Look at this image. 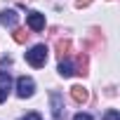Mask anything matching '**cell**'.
<instances>
[{"label":"cell","mask_w":120,"mask_h":120,"mask_svg":"<svg viewBox=\"0 0 120 120\" xmlns=\"http://www.w3.org/2000/svg\"><path fill=\"white\" fill-rule=\"evenodd\" d=\"M26 61H28L33 68L45 66V61H47V47H45V45H33V47L26 52Z\"/></svg>","instance_id":"cell-1"},{"label":"cell","mask_w":120,"mask_h":120,"mask_svg":"<svg viewBox=\"0 0 120 120\" xmlns=\"http://www.w3.org/2000/svg\"><path fill=\"white\" fill-rule=\"evenodd\" d=\"M33 92H35V82H33V78L21 75V78L17 80V97L28 99V97H33Z\"/></svg>","instance_id":"cell-2"},{"label":"cell","mask_w":120,"mask_h":120,"mask_svg":"<svg viewBox=\"0 0 120 120\" xmlns=\"http://www.w3.org/2000/svg\"><path fill=\"white\" fill-rule=\"evenodd\" d=\"M49 101H52V115L59 120V118L64 115V101H61V94H59V92H52V94H49Z\"/></svg>","instance_id":"cell-3"},{"label":"cell","mask_w":120,"mask_h":120,"mask_svg":"<svg viewBox=\"0 0 120 120\" xmlns=\"http://www.w3.org/2000/svg\"><path fill=\"white\" fill-rule=\"evenodd\" d=\"M26 21H28V28L31 31H42L45 28V14H40V12H31L26 17Z\"/></svg>","instance_id":"cell-4"},{"label":"cell","mask_w":120,"mask_h":120,"mask_svg":"<svg viewBox=\"0 0 120 120\" xmlns=\"http://www.w3.org/2000/svg\"><path fill=\"white\" fill-rule=\"evenodd\" d=\"M17 21H19V14H17L14 10H3V12H0V24H3V26L14 28V26H17Z\"/></svg>","instance_id":"cell-5"},{"label":"cell","mask_w":120,"mask_h":120,"mask_svg":"<svg viewBox=\"0 0 120 120\" xmlns=\"http://www.w3.org/2000/svg\"><path fill=\"white\" fill-rule=\"evenodd\" d=\"M71 97H73V101H78V104H85V101L90 99V92H87L82 85H73V87H71Z\"/></svg>","instance_id":"cell-6"},{"label":"cell","mask_w":120,"mask_h":120,"mask_svg":"<svg viewBox=\"0 0 120 120\" xmlns=\"http://www.w3.org/2000/svg\"><path fill=\"white\" fill-rule=\"evenodd\" d=\"M59 75H61V78H71L73 73H75V68H73V64L71 61H64V59H61V61H59Z\"/></svg>","instance_id":"cell-7"},{"label":"cell","mask_w":120,"mask_h":120,"mask_svg":"<svg viewBox=\"0 0 120 120\" xmlns=\"http://www.w3.org/2000/svg\"><path fill=\"white\" fill-rule=\"evenodd\" d=\"M0 87L7 90V92H10V87H12V78H10V73L3 71V68H0Z\"/></svg>","instance_id":"cell-8"},{"label":"cell","mask_w":120,"mask_h":120,"mask_svg":"<svg viewBox=\"0 0 120 120\" xmlns=\"http://www.w3.org/2000/svg\"><path fill=\"white\" fill-rule=\"evenodd\" d=\"M56 49H59V54H61V59L68 54V49H71V40H59L56 42Z\"/></svg>","instance_id":"cell-9"},{"label":"cell","mask_w":120,"mask_h":120,"mask_svg":"<svg viewBox=\"0 0 120 120\" xmlns=\"http://www.w3.org/2000/svg\"><path fill=\"white\" fill-rule=\"evenodd\" d=\"M104 120H120V113H118L115 108H111V111L104 113Z\"/></svg>","instance_id":"cell-10"},{"label":"cell","mask_w":120,"mask_h":120,"mask_svg":"<svg viewBox=\"0 0 120 120\" xmlns=\"http://www.w3.org/2000/svg\"><path fill=\"white\" fill-rule=\"evenodd\" d=\"M26 35H28L26 31H14V40L17 42H26Z\"/></svg>","instance_id":"cell-11"},{"label":"cell","mask_w":120,"mask_h":120,"mask_svg":"<svg viewBox=\"0 0 120 120\" xmlns=\"http://www.w3.org/2000/svg\"><path fill=\"white\" fill-rule=\"evenodd\" d=\"M73 120H92V115H90V113H75Z\"/></svg>","instance_id":"cell-12"},{"label":"cell","mask_w":120,"mask_h":120,"mask_svg":"<svg viewBox=\"0 0 120 120\" xmlns=\"http://www.w3.org/2000/svg\"><path fill=\"white\" fill-rule=\"evenodd\" d=\"M21 120H42V118H40L38 113H26V115H24Z\"/></svg>","instance_id":"cell-13"},{"label":"cell","mask_w":120,"mask_h":120,"mask_svg":"<svg viewBox=\"0 0 120 120\" xmlns=\"http://www.w3.org/2000/svg\"><path fill=\"white\" fill-rule=\"evenodd\" d=\"M5 99H7V90H3V87H0V104H3Z\"/></svg>","instance_id":"cell-14"},{"label":"cell","mask_w":120,"mask_h":120,"mask_svg":"<svg viewBox=\"0 0 120 120\" xmlns=\"http://www.w3.org/2000/svg\"><path fill=\"white\" fill-rule=\"evenodd\" d=\"M90 3H92V0H78V3H75V5H78V7H87Z\"/></svg>","instance_id":"cell-15"}]
</instances>
